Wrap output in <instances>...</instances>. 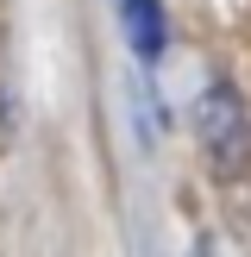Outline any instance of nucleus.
Returning a JSON list of instances; mask_svg holds the SVG:
<instances>
[{
	"instance_id": "obj_1",
	"label": "nucleus",
	"mask_w": 251,
	"mask_h": 257,
	"mask_svg": "<svg viewBox=\"0 0 251 257\" xmlns=\"http://www.w3.org/2000/svg\"><path fill=\"white\" fill-rule=\"evenodd\" d=\"M195 138H201V157L220 182H238L251 170V107L238 94L232 75H207L195 94Z\"/></svg>"
},
{
	"instance_id": "obj_2",
	"label": "nucleus",
	"mask_w": 251,
	"mask_h": 257,
	"mask_svg": "<svg viewBox=\"0 0 251 257\" xmlns=\"http://www.w3.org/2000/svg\"><path fill=\"white\" fill-rule=\"evenodd\" d=\"M119 32H126V50H132L138 69H157L163 50H170V13H163V0H119Z\"/></svg>"
}]
</instances>
